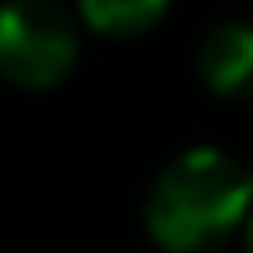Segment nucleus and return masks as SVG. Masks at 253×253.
Returning a JSON list of instances; mask_svg holds the SVG:
<instances>
[{
    "label": "nucleus",
    "mask_w": 253,
    "mask_h": 253,
    "mask_svg": "<svg viewBox=\"0 0 253 253\" xmlns=\"http://www.w3.org/2000/svg\"><path fill=\"white\" fill-rule=\"evenodd\" d=\"M253 213V173L218 147L173 156L142 205L147 236L165 253H205L236 236Z\"/></svg>",
    "instance_id": "obj_1"
},
{
    "label": "nucleus",
    "mask_w": 253,
    "mask_h": 253,
    "mask_svg": "<svg viewBox=\"0 0 253 253\" xmlns=\"http://www.w3.org/2000/svg\"><path fill=\"white\" fill-rule=\"evenodd\" d=\"M80 53L71 13L58 0L0 4V76L18 89H53L71 76Z\"/></svg>",
    "instance_id": "obj_2"
},
{
    "label": "nucleus",
    "mask_w": 253,
    "mask_h": 253,
    "mask_svg": "<svg viewBox=\"0 0 253 253\" xmlns=\"http://www.w3.org/2000/svg\"><path fill=\"white\" fill-rule=\"evenodd\" d=\"M196 71L218 98H253V22H218L196 49Z\"/></svg>",
    "instance_id": "obj_3"
},
{
    "label": "nucleus",
    "mask_w": 253,
    "mask_h": 253,
    "mask_svg": "<svg viewBox=\"0 0 253 253\" xmlns=\"http://www.w3.org/2000/svg\"><path fill=\"white\" fill-rule=\"evenodd\" d=\"M76 9L102 36H138L165 18L169 0H76Z\"/></svg>",
    "instance_id": "obj_4"
},
{
    "label": "nucleus",
    "mask_w": 253,
    "mask_h": 253,
    "mask_svg": "<svg viewBox=\"0 0 253 253\" xmlns=\"http://www.w3.org/2000/svg\"><path fill=\"white\" fill-rule=\"evenodd\" d=\"M240 240H245V253H253V213H249V222L240 227Z\"/></svg>",
    "instance_id": "obj_5"
}]
</instances>
